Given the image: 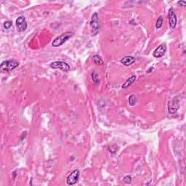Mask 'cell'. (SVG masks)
<instances>
[{
	"mask_svg": "<svg viewBox=\"0 0 186 186\" xmlns=\"http://www.w3.org/2000/svg\"><path fill=\"white\" fill-rule=\"evenodd\" d=\"M168 18L169 22H170V26L172 30H174L176 28L177 22V16L175 12H174V10L173 7H170L168 13Z\"/></svg>",
	"mask_w": 186,
	"mask_h": 186,
	"instance_id": "6",
	"label": "cell"
},
{
	"mask_svg": "<svg viewBox=\"0 0 186 186\" xmlns=\"http://www.w3.org/2000/svg\"><path fill=\"white\" fill-rule=\"evenodd\" d=\"M177 4H178V5H180V6L185 7V5H186V2H185V1H178Z\"/></svg>",
	"mask_w": 186,
	"mask_h": 186,
	"instance_id": "17",
	"label": "cell"
},
{
	"mask_svg": "<svg viewBox=\"0 0 186 186\" xmlns=\"http://www.w3.org/2000/svg\"><path fill=\"white\" fill-rule=\"evenodd\" d=\"M15 25H16L17 30L19 31V32H23V31H25L26 30L28 24L26 20L25 17L24 16L18 17V19L16 20Z\"/></svg>",
	"mask_w": 186,
	"mask_h": 186,
	"instance_id": "5",
	"label": "cell"
},
{
	"mask_svg": "<svg viewBox=\"0 0 186 186\" xmlns=\"http://www.w3.org/2000/svg\"><path fill=\"white\" fill-rule=\"evenodd\" d=\"M135 80H136V76H135V75L132 76V77L126 80V81H125V83H124V84L122 85V89L128 88V87H130L132 84H133L134 83V81H135Z\"/></svg>",
	"mask_w": 186,
	"mask_h": 186,
	"instance_id": "10",
	"label": "cell"
},
{
	"mask_svg": "<svg viewBox=\"0 0 186 186\" xmlns=\"http://www.w3.org/2000/svg\"><path fill=\"white\" fill-rule=\"evenodd\" d=\"M136 97H135L134 95H131L129 97V103L130 105H132V106H133V105H135V104H136Z\"/></svg>",
	"mask_w": 186,
	"mask_h": 186,
	"instance_id": "13",
	"label": "cell"
},
{
	"mask_svg": "<svg viewBox=\"0 0 186 186\" xmlns=\"http://www.w3.org/2000/svg\"><path fill=\"white\" fill-rule=\"evenodd\" d=\"M4 28L6 29H10V28L12 26V23L10 20H7V21H5L3 24Z\"/></svg>",
	"mask_w": 186,
	"mask_h": 186,
	"instance_id": "15",
	"label": "cell"
},
{
	"mask_svg": "<svg viewBox=\"0 0 186 186\" xmlns=\"http://www.w3.org/2000/svg\"><path fill=\"white\" fill-rule=\"evenodd\" d=\"M163 22H164V18L162 16H160L159 18H158L157 21H156V29H159L162 27L163 26Z\"/></svg>",
	"mask_w": 186,
	"mask_h": 186,
	"instance_id": "12",
	"label": "cell"
},
{
	"mask_svg": "<svg viewBox=\"0 0 186 186\" xmlns=\"http://www.w3.org/2000/svg\"><path fill=\"white\" fill-rule=\"evenodd\" d=\"M90 26L92 36H95L97 33L99 32L100 29L99 17H98V14L97 13V12H95V13L92 15V18H91L90 20Z\"/></svg>",
	"mask_w": 186,
	"mask_h": 186,
	"instance_id": "3",
	"label": "cell"
},
{
	"mask_svg": "<svg viewBox=\"0 0 186 186\" xmlns=\"http://www.w3.org/2000/svg\"><path fill=\"white\" fill-rule=\"evenodd\" d=\"M120 62L121 63H122L124 66H131L132 64H133V63L135 62V57L133 56H125L120 60Z\"/></svg>",
	"mask_w": 186,
	"mask_h": 186,
	"instance_id": "9",
	"label": "cell"
},
{
	"mask_svg": "<svg viewBox=\"0 0 186 186\" xmlns=\"http://www.w3.org/2000/svg\"><path fill=\"white\" fill-rule=\"evenodd\" d=\"M74 33L71 32V31H68V32H65L62 33V34L58 36L52 42V46L53 47H58L63 45L67 40H69L71 37L73 36Z\"/></svg>",
	"mask_w": 186,
	"mask_h": 186,
	"instance_id": "1",
	"label": "cell"
},
{
	"mask_svg": "<svg viewBox=\"0 0 186 186\" xmlns=\"http://www.w3.org/2000/svg\"><path fill=\"white\" fill-rule=\"evenodd\" d=\"M50 67L54 69H60L64 72H68L71 70V67L67 63L63 61H55L50 65Z\"/></svg>",
	"mask_w": 186,
	"mask_h": 186,
	"instance_id": "4",
	"label": "cell"
},
{
	"mask_svg": "<svg viewBox=\"0 0 186 186\" xmlns=\"http://www.w3.org/2000/svg\"><path fill=\"white\" fill-rule=\"evenodd\" d=\"M92 80L93 81H94L95 83V84H99L100 83V81L98 80V74H97V73L95 72V71H93L92 73Z\"/></svg>",
	"mask_w": 186,
	"mask_h": 186,
	"instance_id": "14",
	"label": "cell"
},
{
	"mask_svg": "<svg viewBox=\"0 0 186 186\" xmlns=\"http://www.w3.org/2000/svg\"><path fill=\"white\" fill-rule=\"evenodd\" d=\"M18 66H19V62L15 60H5L0 65V70L2 72H9L14 70Z\"/></svg>",
	"mask_w": 186,
	"mask_h": 186,
	"instance_id": "2",
	"label": "cell"
},
{
	"mask_svg": "<svg viewBox=\"0 0 186 186\" xmlns=\"http://www.w3.org/2000/svg\"><path fill=\"white\" fill-rule=\"evenodd\" d=\"M167 52V46L165 44H161L153 52V57L156 58L163 57Z\"/></svg>",
	"mask_w": 186,
	"mask_h": 186,
	"instance_id": "8",
	"label": "cell"
},
{
	"mask_svg": "<svg viewBox=\"0 0 186 186\" xmlns=\"http://www.w3.org/2000/svg\"><path fill=\"white\" fill-rule=\"evenodd\" d=\"M79 170H74L73 172H72L68 176V177H67L66 182L67 184L69 185H73L74 184H76L77 183L78 180H79Z\"/></svg>",
	"mask_w": 186,
	"mask_h": 186,
	"instance_id": "7",
	"label": "cell"
},
{
	"mask_svg": "<svg viewBox=\"0 0 186 186\" xmlns=\"http://www.w3.org/2000/svg\"><path fill=\"white\" fill-rule=\"evenodd\" d=\"M123 180H124V182L125 183H126V184H130L131 183V182H132V177H131V176H129V175H127V176H125L124 177V179H123Z\"/></svg>",
	"mask_w": 186,
	"mask_h": 186,
	"instance_id": "16",
	"label": "cell"
},
{
	"mask_svg": "<svg viewBox=\"0 0 186 186\" xmlns=\"http://www.w3.org/2000/svg\"><path fill=\"white\" fill-rule=\"evenodd\" d=\"M92 61L94 62L95 64L97 65H103L104 64V62L103 60V59L101 58V57L99 56L98 55H94V56L92 57Z\"/></svg>",
	"mask_w": 186,
	"mask_h": 186,
	"instance_id": "11",
	"label": "cell"
}]
</instances>
